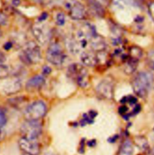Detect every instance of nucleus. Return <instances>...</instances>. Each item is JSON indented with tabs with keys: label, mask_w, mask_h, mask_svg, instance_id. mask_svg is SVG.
<instances>
[{
	"label": "nucleus",
	"mask_w": 154,
	"mask_h": 155,
	"mask_svg": "<svg viewBox=\"0 0 154 155\" xmlns=\"http://www.w3.org/2000/svg\"><path fill=\"white\" fill-rule=\"evenodd\" d=\"M154 81V75L151 72H139L132 81L134 92L140 98L146 97L152 88Z\"/></svg>",
	"instance_id": "1"
},
{
	"label": "nucleus",
	"mask_w": 154,
	"mask_h": 155,
	"mask_svg": "<svg viewBox=\"0 0 154 155\" xmlns=\"http://www.w3.org/2000/svg\"><path fill=\"white\" fill-rule=\"evenodd\" d=\"M19 58L21 61L27 65L36 64L42 58L40 48L36 42L30 41L24 45Z\"/></svg>",
	"instance_id": "2"
},
{
	"label": "nucleus",
	"mask_w": 154,
	"mask_h": 155,
	"mask_svg": "<svg viewBox=\"0 0 154 155\" xmlns=\"http://www.w3.org/2000/svg\"><path fill=\"white\" fill-rule=\"evenodd\" d=\"M68 76L76 82L77 84L82 88L87 87L89 83L88 74L84 66L79 64L70 65L68 70Z\"/></svg>",
	"instance_id": "3"
},
{
	"label": "nucleus",
	"mask_w": 154,
	"mask_h": 155,
	"mask_svg": "<svg viewBox=\"0 0 154 155\" xmlns=\"http://www.w3.org/2000/svg\"><path fill=\"white\" fill-rule=\"evenodd\" d=\"M66 56L64 53L61 45L57 42H51L47 51L46 58L51 64L59 66L65 61Z\"/></svg>",
	"instance_id": "4"
},
{
	"label": "nucleus",
	"mask_w": 154,
	"mask_h": 155,
	"mask_svg": "<svg viewBox=\"0 0 154 155\" xmlns=\"http://www.w3.org/2000/svg\"><path fill=\"white\" fill-rule=\"evenodd\" d=\"M46 104L42 101H36L28 106L24 112L27 121H36L43 117L47 113Z\"/></svg>",
	"instance_id": "5"
},
{
	"label": "nucleus",
	"mask_w": 154,
	"mask_h": 155,
	"mask_svg": "<svg viewBox=\"0 0 154 155\" xmlns=\"http://www.w3.org/2000/svg\"><path fill=\"white\" fill-rule=\"evenodd\" d=\"M42 130V125L39 120L27 121L21 128V133L23 138L36 140Z\"/></svg>",
	"instance_id": "6"
},
{
	"label": "nucleus",
	"mask_w": 154,
	"mask_h": 155,
	"mask_svg": "<svg viewBox=\"0 0 154 155\" xmlns=\"http://www.w3.org/2000/svg\"><path fill=\"white\" fill-rule=\"evenodd\" d=\"M114 83L110 77L101 80L96 87V92L99 98L103 100H111L114 97Z\"/></svg>",
	"instance_id": "7"
},
{
	"label": "nucleus",
	"mask_w": 154,
	"mask_h": 155,
	"mask_svg": "<svg viewBox=\"0 0 154 155\" xmlns=\"http://www.w3.org/2000/svg\"><path fill=\"white\" fill-rule=\"evenodd\" d=\"M65 7L69 16L74 20L83 19L86 15L84 5L77 0H68L65 2Z\"/></svg>",
	"instance_id": "8"
},
{
	"label": "nucleus",
	"mask_w": 154,
	"mask_h": 155,
	"mask_svg": "<svg viewBox=\"0 0 154 155\" xmlns=\"http://www.w3.org/2000/svg\"><path fill=\"white\" fill-rule=\"evenodd\" d=\"M19 146L20 149L25 154L39 155L40 153V147L36 140L22 137L19 141Z\"/></svg>",
	"instance_id": "9"
},
{
	"label": "nucleus",
	"mask_w": 154,
	"mask_h": 155,
	"mask_svg": "<svg viewBox=\"0 0 154 155\" xmlns=\"http://www.w3.org/2000/svg\"><path fill=\"white\" fill-rule=\"evenodd\" d=\"M32 33L37 42L42 44H46L50 39V31L43 25L36 24L32 27Z\"/></svg>",
	"instance_id": "10"
},
{
	"label": "nucleus",
	"mask_w": 154,
	"mask_h": 155,
	"mask_svg": "<svg viewBox=\"0 0 154 155\" xmlns=\"http://www.w3.org/2000/svg\"><path fill=\"white\" fill-rule=\"evenodd\" d=\"M88 43L91 50L95 52L104 51L106 48V42L104 38L97 33L89 39Z\"/></svg>",
	"instance_id": "11"
},
{
	"label": "nucleus",
	"mask_w": 154,
	"mask_h": 155,
	"mask_svg": "<svg viewBox=\"0 0 154 155\" xmlns=\"http://www.w3.org/2000/svg\"><path fill=\"white\" fill-rule=\"evenodd\" d=\"M81 60L85 66L89 67H93L98 64L97 53L93 50L83 51L81 54Z\"/></svg>",
	"instance_id": "12"
},
{
	"label": "nucleus",
	"mask_w": 154,
	"mask_h": 155,
	"mask_svg": "<svg viewBox=\"0 0 154 155\" xmlns=\"http://www.w3.org/2000/svg\"><path fill=\"white\" fill-rule=\"evenodd\" d=\"M88 7L91 13L99 18H103L105 15L104 5L97 0H88Z\"/></svg>",
	"instance_id": "13"
},
{
	"label": "nucleus",
	"mask_w": 154,
	"mask_h": 155,
	"mask_svg": "<svg viewBox=\"0 0 154 155\" xmlns=\"http://www.w3.org/2000/svg\"><path fill=\"white\" fill-rule=\"evenodd\" d=\"M45 83V79L43 76L36 75L30 78L26 83V88L28 91H35L40 89Z\"/></svg>",
	"instance_id": "14"
},
{
	"label": "nucleus",
	"mask_w": 154,
	"mask_h": 155,
	"mask_svg": "<svg viewBox=\"0 0 154 155\" xmlns=\"http://www.w3.org/2000/svg\"><path fill=\"white\" fill-rule=\"evenodd\" d=\"M139 61V60L130 58L128 55L127 60L124 63V72L128 75L133 74L136 70L138 67Z\"/></svg>",
	"instance_id": "15"
},
{
	"label": "nucleus",
	"mask_w": 154,
	"mask_h": 155,
	"mask_svg": "<svg viewBox=\"0 0 154 155\" xmlns=\"http://www.w3.org/2000/svg\"><path fill=\"white\" fill-rule=\"evenodd\" d=\"M133 152L134 148L131 141L127 139L122 143L117 155H133Z\"/></svg>",
	"instance_id": "16"
},
{
	"label": "nucleus",
	"mask_w": 154,
	"mask_h": 155,
	"mask_svg": "<svg viewBox=\"0 0 154 155\" xmlns=\"http://www.w3.org/2000/svg\"><path fill=\"white\" fill-rule=\"evenodd\" d=\"M127 53L129 57L139 61L143 56V50L139 47L133 46L128 48Z\"/></svg>",
	"instance_id": "17"
},
{
	"label": "nucleus",
	"mask_w": 154,
	"mask_h": 155,
	"mask_svg": "<svg viewBox=\"0 0 154 155\" xmlns=\"http://www.w3.org/2000/svg\"><path fill=\"white\" fill-rule=\"evenodd\" d=\"M134 143L143 152H148L149 146L147 140L143 137H137L135 138Z\"/></svg>",
	"instance_id": "18"
},
{
	"label": "nucleus",
	"mask_w": 154,
	"mask_h": 155,
	"mask_svg": "<svg viewBox=\"0 0 154 155\" xmlns=\"http://www.w3.org/2000/svg\"><path fill=\"white\" fill-rule=\"evenodd\" d=\"M21 87V84L20 81H15L10 83L9 85H8L7 87V90L8 91V93H10V94L14 93L20 90Z\"/></svg>",
	"instance_id": "19"
},
{
	"label": "nucleus",
	"mask_w": 154,
	"mask_h": 155,
	"mask_svg": "<svg viewBox=\"0 0 154 155\" xmlns=\"http://www.w3.org/2000/svg\"><path fill=\"white\" fill-rule=\"evenodd\" d=\"M146 62L149 67L154 70V50L148 52L146 56Z\"/></svg>",
	"instance_id": "20"
},
{
	"label": "nucleus",
	"mask_w": 154,
	"mask_h": 155,
	"mask_svg": "<svg viewBox=\"0 0 154 155\" xmlns=\"http://www.w3.org/2000/svg\"><path fill=\"white\" fill-rule=\"evenodd\" d=\"M10 74V70L8 67L5 65H0V78H6Z\"/></svg>",
	"instance_id": "21"
},
{
	"label": "nucleus",
	"mask_w": 154,
	"mask_h": 155,
	"mask_svg": "<svg viewBox=\"0 0 154 155\" xmlns=\"http://www.w3.org/2000/svg\"><path fill=\"white\" fill-rule=\"evenodd\" d=\"M66 21V18H65V15L63 13H59L57 16H56V22L57 25H59V26H62L65 24Z\"/></svg>",
	"instance_id": "22"
},
{
	"label": "nucleus",
	"mask_w": 154,
	"mask_h": 155,
	"mask_svg": "<svg viewBox=\"0 0 154 155\" xmlns=\"http://www.w3.org/2000/svg\"><path fill=\"white\" fill-rule=\"evenodd\" d=\"M7 122V117L4 110L0 108V127H3Z\"/></svg>",
	"instance_id": "23"
},
{
	"label": "nucleus",
	"mask_w": 154,
	"mask_h": 155,
	"mask_svg": "<svg viewBox=\"0 0 154 155\" xmlns=\"http://www.w3.org/2000/svg\"><path fill=\"white\" fill-rule=\"evenodd\" d=\"M149 14L154 22V1H151L148 4Z\"/></svg>",
	"instance_id": "24"
},
{
	"label": "nucleus",
	"mask_w": 154,
	"mask_h": 155,
	"mask_svg": "<svg viewBox=\"0 0 154 155\" xmlns=\"http://www.w3.org/2000/svg\"><path fill=\"white\" fill-rule=\"evenodd\" d=\"M52 71L51 68L48 66H44L42 68V74L43 76L49 75Z\"/></svg>",
	"instance_id": "25"
},
{
	"label": "nucleus",
	"mask_w": 154,
	"mask_h": 155,
	"mask_svg": "<svg viewBox=\"0 0 154 155\" xmlns=\"http://www.w3.org/2000/svg\"><path fill=\"white\" fill-rule=\"evenodd\" d=\"M48 16V13H47V12H43V13L40 15V16L38 18V21H39V22H41L44 21L45 20H46V19H47Z\"/></svg>",
	"instance_id": "26"
},
{
	"label": "nucleus",
	"mask_w": 154,
	"mask_h": 155,
	"mask_svg": "<svg viewBox=\"0 0 154 155\" xmlns=\"http://www.w3.org/2000/svg\"><path fill=\"white\" fill-rule=\"evenodd\" d=\"M7 17L2 13L0 12V25H5L7 22Z\"/></svg>",
	"instance_id": "27"
},
{
	"label": "nucleus",
	"mask_w": 154,
	"mask_h": 155,
	"mask_svg": "<svg viewBox=\"0 0 154 155\" xmlns=\"http://www.w3.org/2000/svg\"><path fill=\"white\" fill-rule=\"evenodd\" d=\"M13 47V43L11 42H7L4 45V49L5 50H9Z\"/></svg>",
	"instance_id": "28"
},
{
	"label": "nucleus",
	"mask_w": 154,
	"mask_h": 155,
	"mask_svg": "<svg viewBox=\"0 0 154 155\" xmlns=\"http://www.w3.org/2000/svg\"><path fill=\"white\" fill-rule=\"evenodd\" d=\"M5 61H6L5 55L2 51H0V65H3Z\"/></svg>",
	"instance_id": "29"
},
{
	"label": "nucleus",
	"mask_w": 154,
	"mask_h": 155,
	"mask_svg": "<svg viewBox=\"0 0 154 155\" xmlns=\"http://www.w3.org/2000/svg\"><path fill=\"white\" fill-rule=\"evenodd\" d=\"M127 110H128L127 107L126 106H122V107H120V109H119V112H120V114H125V113L127 112Z\"/></svg>",
	"instance_id": "30"
},
{
	"label": "nucleus",
	"mask_w": 154,
	"mask_h": 155,
	"mask_svg": "<svg viewBox=\"0 0 154 155\" xmlns=\"http://www.w3.org/2000/svg\"><path fill=\"white\" fill-rule=\"evenodd\" d=\"M21 3V0H12V4L14 7H18Z\"/></svg>",
	"instance_id": "31"
},
{
	"label": "nucleus",
	"mask_w": 154,
	"mask_h": 155,
	"mask_svg": "<svg viewBox=\"0 0 154 155\" xmlns=\"http://www.w3.org/2000/svg\"><path fill=\"white\" fill-rule=\"evenodd\" d=\"M4 138V134L3 130L1 129V127H0V141L2 140Z\"/></svg>",
	"instance_id": "32"
},
{
	"label": "nucleus",
	"mask_w": 154,
	"mask_h": 155,
	"mask_svg": "<svg viewBox=\"0 0 154 155\" xmlns=\"http://www.w3.org/2000/svg\"><path fill=\"white\" fill-rule=\"evenodd\" d=\"M97 1H98L99 2H102L103 3L104 2V3H106V2H107L108 1V0H97Z\"/></svg>",
	"instance_id": "33"
},
{
	"label": "nucleus",
	"mask_w": 154,
	"mask_h": 155,
	"mask_svg": "<svg viewBox=\"0 0 154 155\" xmlns=\"http://www.w3.org/2000/svg\"><path fill=\"white\" fill-rule=\"evenodd\" d=\"M133 3H135V2H140V1H142V0H130Z\"/></svg>",
	"instance_id": "34"
},
{
	"label": "nucleus",
	"mask_w": 154,
	"mask_h": 155,
	"mask_svg": "<svg viewBox=\"0 0 154 155\" xmlns=\"http://www.w3.org/2000/svg\"><path fill=\"white\" fill-rule=\"evenodd\" d=\"M1 30H0V38H1Z\"/></svg>",
	"instance_id": "35"
},
{
	"label": "nucleus",
	"mask_w": 154,
	"mask_h": 155,
	"mask_svg": "<svg viewBox=\"0 0 154 155\" xmlns=\"http://www.w3.org/2000/svg\"><path fill=\"white\" fill-rule=\"evenodd\" d=\"M24 155H27V154H25H25H24Z\"/></svg>",
	"instance_id": "36"
}]
</instances>
